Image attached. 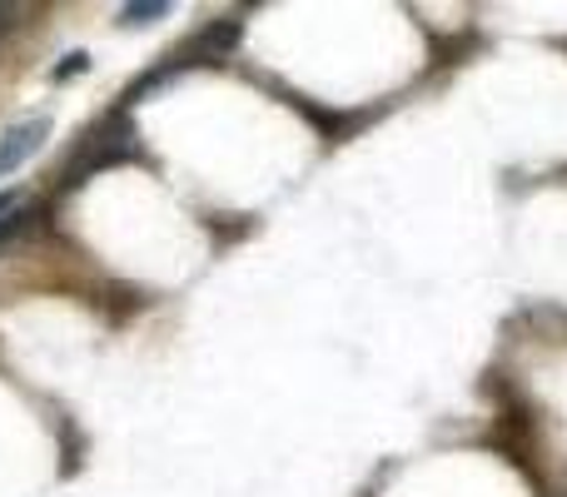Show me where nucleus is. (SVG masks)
I'll list each match as a JSON object with an SVG mask.
<instances>
[{
	"label": "nucleus",
	"mask_w": 567,
	"mask_h": 497,
	"mask_svg": "<svg viewBox=\"0 0 567 497\" xmlns=\"http://www.w3.org/2000/svg\"><path fill=\"white\" fill-rule=\"evenodd\" d=\"M165 15H169L165 0H150V6H125L120 10V25L135 30V25H155V20H165Z\"/></svg>",
	"instance_id": "nucleus-2"
},
{
	"label": "nucleus",
	"mask_w": 567,
	"mask_h": 497,
	"mask_svg": "<svg viewBox=\"0 0 567 497\" xmlns=\"http://www.w3.org/2000/svg\"><path fill=\"white\" fill-rule=\"evenodd\" d=\"M85 70H90V55H85V50H70V55L60 60L55 70H50V75H55V80H80Z\"/></svg>",
	"instance_id": "nucleus-3"
},
{
	"label": "nucleus",
	"mask_w": 567,
	"mask_h": 497,
	"mask_svg": "<svg viewBox=\"0 0 567 497\" xmlns=\"http://www.w3.org/2000/svg\"><path fill=\"white\" fill-rule=\"evenodd\" d=\"M50 130H55L50 115H30V120H20V125H10L6 135H0V175H16L30 155H40Z\"/></svg>",
	"instance_id": "nucleus-1"
}]
</instances>
